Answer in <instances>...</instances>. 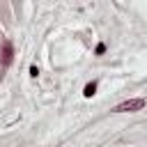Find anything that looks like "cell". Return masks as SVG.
<instances>
[{"instance_id":"cell-1","label":"cell","mask_w":147,"mask_h":147,"mask_svg":"<svg viewBox=\"0 0 147 147\" xmlns=\"http://www.w3.org/2000/svg\"><path fill=\"white\" fill-rule=\"evenodd\" d=\"M145 106H147V99H145V96H136V99L122 101V103L115 108V113H138V110H142Z\"/></svg>"},{"instance_id":"cell-2","label":"cell","mask_w":147,"mask_h":147,"mask_svg":"<svg viewBox=\"0 0 147 147\" xmlns=\"http://www.w3.org/2000/svg\"><path fill=\"white\" fill-rule=\"evenodd\" d=\"M11 60H14V46H11V41H5V46H2V69H7L11 64Z\"/></svg>"},{"instance_id":"cell-3","label":"cell","mask_w":147,"mask_h":147,"mask_svg":"<svg viewBox=\"0 0 147 147\" xmlns=\"http://www.w3.org/2000/svg\"><path fill=\"white\" fill-rule=\"evenodd\" d=\"M94 92H96V80H92V83H87L85 85V90H83V94L90 99V96H94Z\"/></svg>"},{"instance_id":"cell-4","label":"cell","mask_w":147,"mask_h":147,"mask_svg":"<svg viewBox=\"0 0 147 147\" xmlns=\"http://www.w3.org/2000/svg\"><path fill=\"white\" fill-rule=\"evenodd\" d=\"M94 53H96V55H103V53H106V44H103V41H101V44H96Z\"/></svg>"}]
</instances>
